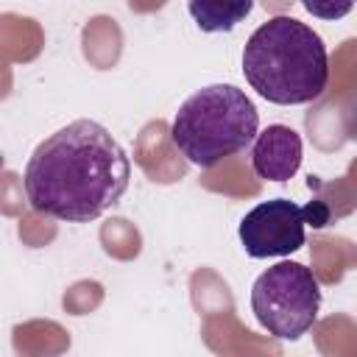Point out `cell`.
<instances>
[{
	"label": "cell",
	"mask_w": 357,
	"mask_h": 357,
	"mask_svg": "<svg viewBox=\"0 0 357 357\" xmlns=\"http://www.w3.org/2000/svg\"><path fill=\"white\" fill-rule=\"evenodd\" d=\"M243 73L251 89L271 103H310L329 81L326 45L310 25L284 14L271 17L248 36Z\"/></svg>",
	"instance_id": "obj_2"
},
{
	"label": "cell",
	"mask_w": 357,
	"mask_h": 357,
	"mask_svg": "<svg viewBox=\"0 0 357 357\" xmlns=\"http://www.w3.org/2000/svg\"><path fill=\"white\" fill-rule=\"evenodd\" d=\"M301 3L318 20H343L354 8V0H301Z\"/></svg>",
	"instance_id": "obj_8"
},
{
	"label": "cell",
	"mask_w": 357,
	"mask_h": 357,
	"mask_svg": "<svg viewBox=\"0 0 357 357\" xmlns=\"http://www.w3.org/2000/svg\"><path fill=\"white\" fill-rule=\"evenodd\" d=\"M22 178L31 209L56 220L86 223L126 195L131 162L106 126L75 120L36 145Z\"/></svg>",
	"instance_id": "obj_1"
},
{
	"label": "cell",
	"mask_w": 357,
	"mask_h": 357,
	"mask_svg": "<svg viewBox=\"0 0 357 357\" xmlns=\"http://www.w3.org/2000/svg\"><path fill=\"white\" fill-rule=\"evenodd\" d=\"M187 8L204 33H229L251 14L254 0H187Z\"/></svg>",
	"instance_id": "obj_7"
},
{
	"label": "cell",
	"mask_w": 357,
	"mask_h": 357,
	"mask_svg": "<svg viewBox=\"0 0 357 357\" xmlns=\"http://www.w3.org/2000/svg\"><path fill=\"white\" fill-rule=\"evenodd\" d=\"M251 167L265 181H287L301 167V137L290 126H268L257 131L251 148Z\"/></svg>",
	"instance_id": "obj_6"
},
{
	"label": "cell",
	"mask_w": 357,
	"mask_h": 357,
	"mask_svg": "<svg viewBox=\"0 0 357 357\" xmlns=\"http://www.w3.org/2000/svg\"><path fill=\"white\" fill-rule=\"evenodd\" d=\"M0 170H3V156H0Z\"/></svg>",
	"instance_id": "obj_9"
},
{
	"label": "cell",
	"mask_w": 357,
	"mask_h": 357,
	"mask_svg": "<svg viewBox=\"0 0 357 357\" xmlns=\"http://www.w3.org/2000/svg\"><path fill=\"white\" fill-rule=\"evenodd\" d=\"M259 131V112L234 84H209L192 92L176 112L170 139L198 167H215L245 151Z\"/></svg>",
	"instance_id": "obj_3"
},
{
	"label": "cell",
	"mask_w": 357,
	"mask_h": 357,
	"mask_svg": "<svg viewBox=\"0 0 357 357\" xmlns=\"http://www.w3.org/2000/svg\"><path fill=\"white\" fill-rule=\"evenodd\" d=\"M304 209L287 198L257 204L240 220V243L248 257H287L304 245Z\"/></svg>",
	"instance_id": "obj_5"
},
{
	"label": "cell",
	"mask_w": 357,
	"mask_h": 357,
	"mask_svg": "<svg viewBox=\"0 0 357 357\" xmlns=\"http://www.w3.org/2000/svg\"><path fill=\"white\" fill-rule=\"evenodd\" d=\"M321 287L301 262H276L257 276L251 287V310L276 340H298L318 318Z\"/></svg>",
	"instance_id": "obj_4"
}]
</instances>
